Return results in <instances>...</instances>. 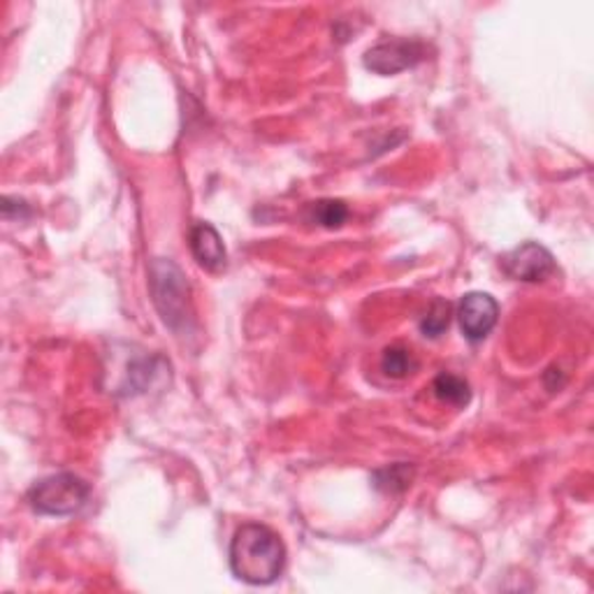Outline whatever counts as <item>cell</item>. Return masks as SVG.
I'll list each match as a JSON object with an SVG mask.
<instances>
[{"instance_id": "1", "label": "cell", "mask_w": 594, "mask_h": 594, "mask_svg": "<svg viewBox=\"0 0 594 594\" xmlns=\"http://www.w3.org/2000/svg\"><path fill=\"white\" fill-rule=\"evenodd\" d=\"M230 569L248 585H269L283 573L286 548L277 532L265 525H242L230 542Z\"/></svg>"}, {"instance_id": "2", "label": "cell", "mask_w": 594, "mask_h": 594, "mask_svg": "<svg viewBox=\"0 0 594 594\" xmlns=\"http://www.w3.org/2000/svg\"><path fill=\"white\" fill-rule=\"evenodd\" d=\"M151 295L154 304L172 332H189L193 323L191 288L182 267L168 258H156L151 263Z\"/></svg>"}, {"instance_id": "3", "label": "cell", "mask_w": 594, "mask_h": 594, "mask_svg": "<svg viewBox=\"0 0 594 594\" xmlns=\"http://www.w3.org/2000/svg\"><path fill=\"white\" fill-rule=\"evenodd\" d=\"M88 493H92V488H88V483L84 478L63 472L35 483L28 493V501L33 511L61 518L77 513L86 504Z\"/></svg>"}, {"instance_id": "4", "label": "cell", "mask_w": 594, "mask_h": 594, "mask_svg": "<svg viewBox=\"0 0 594 594\" xmlns=\"http://www.w3.org/2000/svg\"><path fill=\"white\" fill-rule=\"evenodd\" d=\"M427 57V45L421 40L395 38L374 45L365 53V68L376 72V75H398L402 70L419 65Z\"/></svg>"}, {"instance_id": "5", "label": "cell", "mask_w": 594, "mask_h": 594, "mask_svg": "<svg viewBox=\"0 0 594 594\" xmlns=\"http://www.w3.org/2000/svg\"><path fill=\"white\" fill-rule=\"evenodd\" d=\"M501 267L511 279L534 283L544 281L555 272V260L546 246L536 242H525L501 258Z\"/></svg>"}, {"instance_id": "6", "label": "cell", "mask_w": 594, "mask_h": 594, "mask_svg": "<svg viewBox=\"0 0 594 594\" xmlns=\"http://www.w3.org/2000/svg\"><path fill=\"white\" fill-rule=\"evenodd\" d=\"M499 318V304L488 293H466L460 300L458 320L464 337L470 341H481L493 332Z\"/></svg>"}, {"instance_id": "7", "label": "cell", "mask_w": 594, "mask_h": 594, "mask_svg": "<svg viewBox=\"0 0 594 594\" xmlns=\"http://www.w3.org/2000/svg\"><path fill=\"white\" fill-rule=\"evenodd\" d=\"M191 254L197 260V265L209 269V272H221L226 267L228 254L223 240L219 235V230H216L211 223H195L191 230Z\"/></svg>"}, {"instance_id": "8", "label": "cell", "mask_w": 594, "mask_h": 594, "mask_svg": "<svg viewBox=\"0 0 594 594\" xmlns=\"http://www.w3.org/2000/svg\"><path fill=\"white\" fill-rule=\"evenodd\" d=\"M163 363L160 357H133L131 363H125V372L121 374L119 384L114 386L117 390L114 392H121V395H137V392H144L147 390L154 379H156V365Z\"/></svg>"}, {"instance_id": "9", "label": "cell", "mask_w": 594, "mask_h": 594, "mask_svg": "<svg viewBox=\"0 0 594 594\" xmlns=\"http://www.w3.org/2000/svg\"><path fill=\"white\" fill-rule=\"evenodd\" d=\"M435 392H437L439 400L453 404V407H464V404H470V400H472L470 384L460 379V376L448 374V372L439 374L435 379Z\"/></svg>"}, {"instance_id": "10", "label": "cell", "mask_w": 594, "mask_h": 594, "mask_svg": "<svg viewBox=\"0 0 594 594\" xmlns=\"http://www.w3.org/2000/svg\"><path fill=\"white\" fill-rule=\"evenodd\" d=\"M310 219L323 228H341L349 219V207L341 201H318L310 205Z\"/></svg>"}, {"instance_id": "11", "label": "cell", "mask_w": 594, "mask_h": 594, "mask_svg": "<svg viewBox=\"0 0 594 594\" xmlns=\"http://www.w3.org/2000/svg\"><path fill=\"white\" fill-rule=\"evenodd\" d=\"M381 367L388 376H392V379H402V376L416 369V360H413L411 351H407L402 347H392V349H386Z\"/></svg>"}, {"instance_id": "12", "label": "cell", "mask_w": 594, "mask_h": 594, "mask_svg": "<svg viewBox=\"0 0 594 594\" xmlns=\"http://www.w3.org/2000/svg\"><path fill=\"white\" fill-rule=\"evenodd\" d=\"M448 323H451V304L446 300H435L421 323V330L425 337H439L448 328Z\"/></svg>"}]
</instances>
